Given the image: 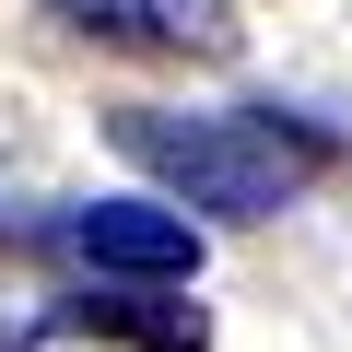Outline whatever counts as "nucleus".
<instances>
[{"label": "nucleus", "instance_id": "nucleus-5", "mask_svg": "<svg viewBox=\"0 0 352 352\" xmlns=\"http://www.w3.org/2000/svg\"><path fill=\"white\" fill-rule=\"evenodd\" d=\"M164 59H235V0H153Z\"/></svg>", "mask_w": 352, "mask_h": 352}, {"label": "nucleus", "instance_id": "nucleus-4", "mask_svg": "<svg viewBox=\"0 0 352 352\" xmlns=\"http://www.w3.org/2000/svg\"><path fill=\"white\" fill-rule=\"evenodd\" d=\"M47 24H71V36H94V47H164V24H153V0H36Z\"/></svg>", "mask_w": 352, "mask_h": 352}, {"label": "nucleus", "instance_id": "nucleus-2", "mask_svg": "<svg viewBox=\"0 0 352 352\" xmlns=\"http://www.w3.org/2000/svg\"><path fill=\"white\" fill-rule=\"evenodd\" d=\"M47 247H59L82 282H129V294H188L200 258H212V235H200L188 212H176V200H141V188L71 200V212L47 223Z\"/></svg>", "mask_w": 352, "mask_h": 352}, {"label": "nucleus", "instance_id": "nucleus-1", "mask_svg": "<svg viewBox=\"0 0 352 352\" xmlns=\"http://www.w3.org/2000/svg\"><path fill=\"white\" fill-rule=\"evenodd\" d=\"M106 141H118V164H141L153 176V200H176V212H212V223H270V212H294L317 176L340 164V129L329 118H305V106H118L106 118Z\"/></svg>", "mask_w": 352, "mask_h": 352}, {"label": "nucleus", "instance_id": "nucleus-3", "mask_svg": "<svg viewBox=\"0 0 352 352\" xmlns=\"http://www.w3.org/2000/svg\"><path fill=\"white\" fill-rule=\"evenodd\" d=\"M36 340H118V352H212V305L188 294H129V282H82L36 317Z\"/></svg>", "mask_w": 352, "mask_h": 352}]
</instances>
